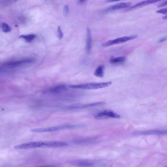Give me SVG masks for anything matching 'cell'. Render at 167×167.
Returning <instances> with one entry per match:
<instances>
[{"label": "cell", "instance_id": "1", "mask_svg": "<svg viewBox=\"0 0 167 167\" xmlns=\"http://www.w3.org/2000/svg\"><path fill=\"white\" fill-rule=\"evenodd\" d=\"M68 146L66 142L60 141H35L24 143L14 147L16 149H29L36 148H57Z\"/></svg>", "mask_w": 167, "mask_h": 167}, {"label": "cell", "instance_id": "2", "mask_svg": "<svg viewBox=\"0 0 167 167\" xmlns=\"http://www.w3.org/2000/svg\"><path fill=\"white\" fill-rule=\"evenodd\" d=\"M83 127L81 124H64L54 127H48L44 128H36L31 130L32 132L34 133H46V132H52L62 130H72L77 129Z\"/></svg>", "mask_w": 167, "mask_h": 167}, {"label": "cell", "instance_id": "3", "mask_svg": "<svg viewBox=\"0 0 167 167\" xmlns=\"http://www.w3.org/2000/svg\"><path fill=\"white\" fill-rule=\"evenodd\" d=\"M33 61H34L33 59L29 58L17 59L16 60H11L2 64L1 69H3L5 70L7 69L13 70L30 64L32 63Z\"/></svg>", "mask_w": 167, "mask_h": 167}, {"label": "cell", "instance_id": "4", "mask_svg": "<svg viewBox=\"0 0 167 167\" xmlns=\"http://www.w3.org/2000/svg\"><path fill=\"white\" fill-rule=\"evenodd\" d=\"M112 85L111 81H107L104 82L87 83L80 85H70V87L74 89L82 90H93L101 89L107 87Z\"/></svg>", "mask_w": 167, "mask_h": 167}, {"label": "cell", "instance_id": "5", "mask_svg": "<svg viewBox=\"0 0 167 167\" xmlns=\"http://www.w3.org/2000/svg\"><path fill=\"white\" fill-rule=\"evenodd\" d=\"M73 165L78 167H106L107 164L102 161L78 160L72 162Z\"/></svg>", "mask_w": 167, "mask_h": 167}, {"label": "cell", "instance_id": "6", "mask_svg": "<svg viewBox=\"0 0 167 167\" xmlns=\"http://www.w3.org/2000/svg\"><path fill=\"white\" fill-rule=\"evenodd\" d=\"M137 37H138V36L137 35H133L124 36V37H122L118 38L116 39L108 41L107 42L104 43L102 44V46L104 47H108V46H110L117 45V44H121V43L127 42L128 41L134 39L135 38H136Z\"/></svg>", "mask_w": 167, "mask_h": 167}, {"label": "cell", "instance_id": "7", "mask_svg": "<svg viewBox=\"0 0 167 167\" xmlns=\"http://www.w3.org/2000/svg\"><path fill=\"white\" fill-rule=\"evenodd\" d=\"M95 117L97 119H107L109 118H121L120 115L112 111L108 110L102 111L97 113L95 115Z\"/></svg>", "mask_w": 167, "mask_h": 167}, {"label": "cell", "instance_id": "8", "mask_svg": "<svg viewBox=\"0 0 167 167\" xmlns=\"http://www.w3.org/2000/svg\"><path fill=\"white\" fill-rule=\"evenodd\" d=\"M135 134L141 135H167V130H151L144 132H138L135 133Z\"/></svg>", "mask_w": 167, "mask_h": 167}, {"label": "cell", "instance_id": "9", "mask_svg": "<svg viewBox=\"0 0 167 167\" xmlns=\"http://www.w3.org/2000/svg\"><path fill=\"white\" fill-rule=\"evenodd\" d=\"M105 103L104 102H96V103H93V104H85V105H81V106H72L71 107H69V109H80L84 108H87V107H94V106H101L104 104Z\"/></svg>", "mask_w": 167, "mask_h": 167}, {"label": "cell", "instance_id": "10", "mask_svg": "<svg viewBox=\"0 0 167 167\" xmlns=\"http://www.w3.org/2000/svg\"><path fill=\"white\" fill-rule=\"evenodd\" d=\"M66 86L65 85H60L55 86L54 87L50 88L49 90V92L52 94H55L59 93L62 92L63 91H65L66 89Z\"/></svg>", "mask_w": 167, "mask_h": 167}, {"label": "cell", "instance_id": "11", "mask_svg": "<svg viewBox=\"0 0 167 167\" xmlns=\"http://www.w3.org/2000/svg\"><path fill=\"white\" fill-rule=\"evenodd\" d=\"M132 5V3L130 2L127 3H117L116 5H113L109 7V10H117L119 9H122L123 8H126L130 7Z\"/></svg>", "mask_w": 167, "mask_h": 167}, {"label": "cell", "instance_id": "12", "mask_svg": "<svg viewBox=\"0 0 167 167\" xmlns=\"http://www.w3.org/2000/svg\"><path fill=\"white\" fill-rule=\"evenodd\" d=\"M87 41H86V50L88 53L91 52L92 48V36L91 32L89 29H87Z\"/></svg>", "mask_w": 167, "mask_h": 167}, {"label": "cell", "instance_id": "13", "mask_svg": "<svg viewBox=\"0 0 167 167\" xmlns=\"http://www.w3.org/2000/svg\"><path fill=\"white\" fill-rule=\"evenodd\" d=\"M158 2H159L158 0H148V1H142V2H140L139 3H137L136 5H134L131 7L130 9L136 8L138 7H142V6H144L146 5L155 3Z\"/></svg>", "mask_w": 167, "mask_h": 167}, {"label": "cell", "instance_id": "14", "mask_svg": "<svg viewBox=\"0 0 167 167\" xmlns=\"http://www.w3.org/2000/svg\"><path fill=\"white\" fill-rule=\"evenodd\" d=\"M104 65H100L97 67L95 71L94 75L99 78H102L104 76Z\"/></svg>", "mask_w": 167, "mask_h": 167}, {"label": "cell", "instance_id": "15", "mask_svg": "<svg viewBox=\"0 0 167 167\" xmlns=\"http://www.w3.org/2000/svg\"><path fill=\"white\" fill-rule=\"evenodd\" d=\"M36 36L35 34H28V35H22L20 36V38L23 39L26 42L31 43L35 38Z\"/></svg>", "mask_w": 167, "mask_h": 167}, {"label": "cell", "instance_id": "16", "mask_svg": "<svg viewBox=\"0 0 167 167\" xmlns=\"http://www.w3.org/2000/svg\"><path fill=\"white\" fill-rule=\"evenodd\" d=\"M125 59L124 57H112L109 59V62L111 63L117 64L122 63L125 61Z\"/></svg>", "mask_w": 167, "mask_h": 167}, {"label": "cell", "instance_id": "17", "mask_svg": "<svg viewBox=\"0 0 167 167\" xmlns=\"http://www.w3.org/2000/svg\"><path fill=\"white\" fill-rule=\"evenodd\" d=\"M1 26V29H2V31L4 33H9L10 31H12L11 27L7 23H2Z\"/></svg>", "mask_w": 167, "mask_h": 167}, {"label": "cell", "instance_id": "18", "mask_svg": "<svg viewBox=\"0 0 167 167\" xmlns=\"http://www.w3.org/2000/svg\"><path fill=\"white\" fill-rule=\"evenodd\" d=\"M57 35H58V37H59V39H62L63 37V33H62V31L61 29V28H60V27H59L58 28H57Z\"/></svg>", "mask_w": 167, "mask_h": 167}, {"label": "cell", "instance_id": "19", "mask_svg": "<svg viewBox=\"0 0 167 167\" xmlns=\"http://www.w3.org/2000/svg\"><path fill=\"white\" fill-rule=\"evenodd\" d=\"M156 12L157 13H161V14H167V8H162V9L158 10Z\"/></svg>", "mask_w": 167, "mask_h": 167}, {"label": "cell", "instance_id": "20", "mask_svg": "<svg viewBox=\"0 0 167 167\" xmlns=\"http://www.w3.org/2000/svg\"><path fill=\"white\" fill-rule=\"evenodd\" d=\"M166 5H167V1H164V2H163L162 3L159 4V5H158V7H165Z\"/></svg>", "mask_w": 167, "mask_h": 167}, {"label": "cell", "instance_id": "21", "mask_svg": "<svg viewBox=\"0 0 167 167\" xmlns=\"http://www.w3.org/2000/svg\"><path fill=\"white\" fill-rule=\"evenodd\" d=\"M64 12L66 14L68 13L69 12V8L68 5H65L64 8Z\"/></svg>", "mask_w": 167, "mask_h": 167}, {"label": "cell", "instance_id": "22", "mask_svg": "<svg viewBox=\"0 0 167 167\" xmlns=\"http://www.w3.org/2000/svg\"><path fill=\"white\" fill-rule=\"evenodd\" d=\"M166 40H167V36H166L165 37H164L162 38H161V39L158 41V42H159V43H161L164 42V41H165Z\"/></svg>", "mask_w": 167, "mask_h": 167}, {"label": "cell", "instance_id": "23", "mask_svg": "<svg viewBox=\"0 0 167 167\" xmlns=\"http://www.w3.org/2000/svg\"><path fill=\"white\" fill-rule=\"evenodd\" d=\"M54 167V166H40V167Z\"/></svg>", "mask_w": 167, "mask_h": 167}, {"label": "cell", "instance_id": "24", "mask_svg": "<svg viewBox=\"0 0 167 167\" xmlns=\"http://www.w3.org/2000/svg\"><path fill=\"white\" fill-rule=\"evenodd\" d=\"M162 18L163 19H167V15L163 17Z\"/></svg>", "mask_w": 167, "mask_h": 167}, {"label": "cell", "instance_id": "25", "mask_svg": "<svg viewBox=\"0 0 167 167\" xmlns=\"http://www.w3.org/2000/svg\"></svg>", "mask_w": 167, "mask_h": 167}]
</instances>
